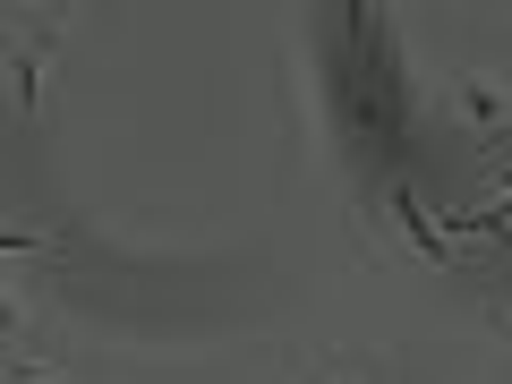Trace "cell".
I'll list each match as a JSON object with an SVG mask.
<instances>
[{"label":"cell","instance_id":"7a4b0ae2","mask_svg":"<svg viewBox=\"0 0 512 384\" xmlns=\"http://www.w3.org/2000/svg\"><path fill=\"white\" fill-rule=\"evenodd\" d=\"M453 94H461V120H470V128H512V77H487V69H470Z\"/></svg>","mask_w":512,"mask_h":384},{"label":"cell","instance_id":"6da1fadb","mask_svg":"<svg viewBox=\"0 0 512 384\" xmlns=\"http://www.w3.org/2000/svg\"><path fill=\"white\" fill-rule=\"evenodd\" d=\"M9 86H18V111H43V60H52L60 43V18H18L9 26Z\"/></svg>","mask_w":512,"mask_h":384},{"label":"cell","instance_id":"3957f363","mask_svg":"<svg viewBox=\"0 0 512 384\" xmlns=\"http://www.w3.org/2000/svg\"><path fill=\"white\" fill-rule=\"evenodd\" d=\"M299 384H376V376H367L359 359H308V376H299Z\"/></svg>","mask_w":512,"mask_h":384},{"label":"cell","instance_id":"277c9868","mask_svg":"<svg viewBox=\"0 0 512 384\" xmlns=\"http://www.w3.org/2000/svg\"><path fill=\"white\" fill-rule=\"evenodd\" d=\"M487 316H495V325H504V333H512V282H504V291H495V299H487Z\"/></svg>","mask_w":512,"mask_h":384}]
</instances>
